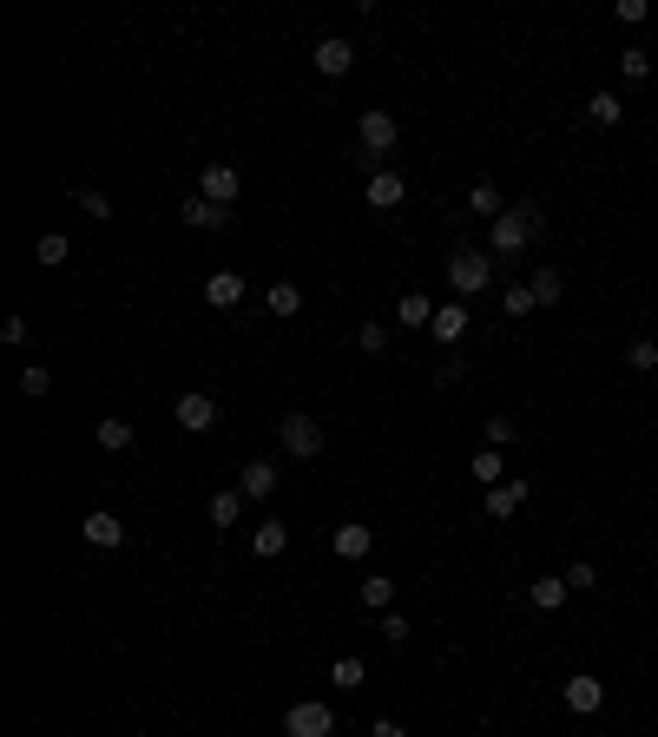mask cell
Here are the masks:
<instances>
[{
    "label": "cell",
    "mask_w": 658,
    "mask_h": 737,
    "mask_svg": "<svg viewBox=\"0 0 658 737\" xmlns=\"http://www.w3.org/2000/svg\"><path fill=\"white\" fill-rule=\"evenodd\" d=\"M619 73H626L632 86H639V79H652V53H645V47H626V53H619Z\"/></svg>",
    "instance_id": "cell-34"
},
{
    "label": "cell",
    "mask_w": 658,
    "mask_h": 737,
    "mask_svg": "<svg viewBox=\"0 0 658 737\" xmlns=\"http://www.w3.org/2000/svg\"><path fill=\"white\" fill-rule=\"evenodd\" d=\"M468 474H474L481 487H501V481H507V468H501V448H481V455L468 461Z\"/></svg>",
    "instance_id": "cell-24"
},
{
    "label": "cell",
    "mask_w": 658,
    "mask_h": 737,
    "mask_svg": "<svg viewBox=\"0 0 658 737\" xmlns=\"http://www.w3.org/2000/svg\"><path fill=\"white\" fill-rule=\"evenodd\" d=\"M172 422L185 428V435H211V428H218V402H211L204 389H185L172 402Z\"/></svg>",
    "instance_id": "cell-6"
},
{
    "label": "cell",
    "mask_w": 658,
    "mask_h": 737,
    "mask_svg": "<svg viewBox=\"0 0 658 737\" xmlns=\"http://www.w3.org/2000/svg\"><path fill=\"white\" fill-rule=\"evenodd\" d=\"M79 540H86V547H99V553H112L119 540H126V520L106 514V507H93V514L79 520Z\"/></svg>",
    "instance_id": "cell-8"
},
{
    "label": "cell",
    "mask_w": 658,
    "mask_h": 737,
    "mask_svg": "<svg viewBox=\"0 0 658 737\" xmlns=\"http://www.w3.org/2000/svg\"><path fill=\"white\" fill-rule=\"evenodd\" d=\"M47 389H53V369H40V362L20 369V395H47Z\"/></svg>",
    "instance_id": "cell-38"
},
{
    "label": "cell",
    "mask_w": 658,
    "mask_h": 737,
    "mask_svg": "<svg viewBox=\"0 0 658 737\" xmlns=\"http://www.w3.org/2000/svg\"><path fill=\"white\" fill-rule=\"evenodd\" d=\"M382 639H389V645H408V619H402V612H382Z\"/></svg>",
    "instance_id": "cell-39"
},
{
    "label": "cell",
    "mask_w": 658,
    "mask_h": 737,
    "mask_svg": "<svg viewBox=\"0 0 658 737\" xmlns=\"http://www.w3.org/2000/svg\"><path fill=\"white\" fill-rule=\"evenodd\" d=\"M507 441H520V422L514 415H494V422H487V448H507Z\"/></svg>",
    "instance_id": "cell-37"
},
{
    "label": "cell",
    "mask_w": 658,
    "mask_h": 737,
    "mask_svg": "<svg viewBox=\"0 0 658 737\" xmlns=\"http://www.w3.org/2000/svg\"><path fill=\"white\" fill-rule=\"evenodd\" d=\"M566 586H573V593H593V586H599V566L593 560H573V566H566Z\"/></svg>",
    "instance_id": "cell-35"
},
{
    "label": "cell",
    "mask_w": 658,
    "mask_h": 737,
    "mask_svg": "<svg viewBox=\"0 0 658 737\" xmlns=\"http://www.w3.org/2000/svg\"><path fill=\"white\" fill-rule=\"evenodd\" d=\"M566 593H573V586H566V573H540V580L527 586V599H533L540 612H560V606H566Z\"/></svg>",
    "instance_id": "cell-19"
},
{
    "label": "cell",
    "mask_w": 658,
    "mask_h": 737,
    "mask_svg": "<svg viewBox=\"0 0 658 737\" xmlns=\"http://www.w3.org/2000/svg\"><path fill=\"white\" fill-rule=\"evenodd\" d=\"M645 14H652V7H645V0H619V27H639Z\"/></svg>",
    "instance_id": "cell-40"
},
{
    "label": "cell",
    "mask_w": 658,
    "mask_h": 737,
    "mask_svg": "<svg viewBox=\"0 0 658 737\" xmlns=\"http://www.w3.org/2000/svg\"><path fill=\"white\" fill-rule=\"evenodd\" d=\"M362 678H369V665H362V659H336V665H329V685H343V691H356Z\"/></svg>",
    "instance_id": "cell-33"
},
{
    "label": "cell",
    "mask_w": 658,
    "mask_h": 737,
    "mask_svg": "<svg viewBox=\"0 0 658 737\" xmlns=\"http://www.w3.org/2000/svg\"><path fill=\"white\" fill-rule=\"evenodd\" d=\"M237 494H244V501H270V494H277V461H244V468H237Z\"/></svg>",
    "instance_id": "cell-11"
},
{
    "label": "cell",
    "mask_w": 658,
    "mask_h": 737,
    "mask_svg": "<svg viewBox=\"0 0 658 737\" xmlns=\"http://www.w3.org/2000/svg\"><path fill=\"white\" fill-rule=\"evenodd\" d=\"M626 369H639V376H652V369H658V343H652V336L626 343Z\"/></svg>",
    "instance_id": "cell-32"
},
{
    "label": "cell",
    "mask_w": 658,
    "mask_h": 737,
    "mask_svg": "<svg viewBox=\"0 0 658 737\" xmlns=\"http://www.w3.org/2000/svg\"><path fill=\"white\" fill-rule=\"evenodd\" d=\"M356 349H362V356H382V349H389V330H382V323H362V330H356Z\"/></svg>",
    "instance_id": "cell-36"
},
{
    "label": "cell",
    "mask_w": 658,
    "mask_h": 737,
    "mask_svg": "<svg viewBox=\"0 0 658 737\" xmlns=\"http://www.w3.org/2000/svg\"><path fill=\"white\" fill-rule=\"evenodd\" d=\"M395 323H402V330H428V323H435V303H428L422 290H408V297L395 303Z\"/></svg>",
    "instance_id": "cell-21"
},
{
    "label": "cell",
    "mask_w": 658,
    "mask_h": 737,
    "mask_svg": "<svg viewBox=\"0 0 658 737\" xmlns=\"http://www.w3.org/2000/svg\"><path fill=\"white\" fill-rule=\"evenodd\" d=\"M204 514H211V527H237V520H244V494H237V487H224V494H211V507H204Z\"/></svg>",
    "instance_id": "cell-22"
},
{
    "label": "cell",
    "mask_w": 658,
    "mask_h": 737,
    "mask_svg": "<svg viewBox=\"0 0 658 737\" xmlns=\"http://www.w3.org/2000/svg\"><path fill=\"white\" fill-rule=\"evenodd\" d=\"M540 231H547V211H540V204H507L501 218L487 224V257H520Z\"/></svg>",
    "instance_id": "cell-1"
},
{
    "label": "cell",
    "mask_w": 658,
    "mask_h": 737,
    "mask_svg": "<svg viewBox=\"0 0 658 737\" xmlns=\"http://www.w3.org/2000/svg\"><path fill=\"white\" fill-rule=\"evenodd\" d=\"M487 277H494V257H487V251H455V257H448V283H455L461 303H468L474 290H487Z\"/></svg>",
    "instance_id": "cell-4"
},
{
    "label": "cell",
    "mask_w": 658,
    "mask_h": 737,
    "mask_svg": "<svg viewBox=\"0 0 658 737\" xmlns=\"http://www.w3.org/2000/svg\"><path fill=\"white\" fill-rule=\"evenodd\" d=\"M237 191H244V178H237V165H224V158H211V165L198 172V198H211L218 211H231Z\"/></svg>",
    "instance_id": "cell-7"
},
{
    "label": "cell",
    "mask_w": 658,
    "mask_h": 737,
    "mask_svg": "<svg viewBox=\"0 0 658 737\" xmlns=\"http://www.w3.org/2000/svg\"><path fill=\"white\" fill-rule=\"evenodd\" d=\"M599 705H606V685H599L593 672H573V678H566V711H573V718H593Z\"/></svg>",
    "instance_id": "cell-10"
},
{
    "label": "cell",
    "mask_w": 658,
    "mask_h": 737,
    "mask_svg": "<svg viewBox=\"0 0 658 737\" xmlns=\"http://www.w3.org/2000/svg\"><path fill=\"white\" fill-rule=\"evenodd\" d=\"M310 60H316V73L343 79L349 66H356V40H343V33H329V40H316V47H310Z\"/></svg>",
    "instance_id": "cell-9"
},
{
    "label": "cell",
    "mask_w": 658,
    "mask_h": 737,
    "mask_svg": "<svg viewBox=\"0 0 658 737\" xmlns=\"http://www.w3.org/2000/svg\"><path fill=\"white\" fill-rule=\"evenodd\" d=\"M270 316H297L303 310V290H297V283H270Z\"/></svg>",
    "instance_id": "cell-28"
},
{
    "label": "cell",
    "mask_w": 658,
    "mask_h": 737,
    "mask_svg": "<svg viewBox=\"0 0 658 737\" xmlns=\"http://www.w3.org/2000/svg\"><path fill=\"white\" fill-rule=\"evenodd\" d=\"M501 310H507V316H533V310H540V297H533V283H507Z\"/></svg>",
    "instance_id": "cell-30"
},
{
    "label": "cell",
    "mask_w": 658,
    "mask_h": 737,
    "mask_svg": "<svg viewBox=\"0 0 658 737\" xmlns=\"http://www.w3.org/2000/svg\"><path fill=\"white\" fill-rule=\"evenodd\" d=\"M468 211H474V218H487V224H494V218H501V211H507L501 185H487V178H481V185L468 191Z\"/></svg>",
    "instance_id": "cell-23"
},
{
    "label": "cell",
    "mask_w": 658,
    "mask_h": 737,
    "mask_svg": "<svg viewBox=\"0 0 658 737\" xmlns=\"http://www.w3.org/2000/svg\"><path fill=\"white\" fill-rule=\"evenodd\" d=\"M33 257H40V264H47V270H60L66 257H73V244H66V231H47V237H40V244H33Z\"/></svg>",
    "instance_id": "cell-27"
},
{
    "label": "cell",
    "mask_w": 658,
    "mask_h": 737,
    "mask_svg": "<svg viewBox=\"0 0 658 737\" xmlns=\"http://www.w3.org/2000/svg\"><path fill=\"white\" fill-rule=\"evenodd\" d=\"M329 547H336V560H362V553L376 547V534H369L362 520H343V527L329 534Z\"/></svg>",
    "instance_id": "cell-17"
},
{
    "label": "cell",
    "mask_w": 658,
    "mask_h": 737,
    "mask_svg": "<svg viewBox=\"0 0 658 737\" xmlns=\"http://www.w3.org/2000/svg\"><path fill=\"white\" fill-rule=\"evenodd\" d=\"M283 547H290V527H283V520H257V527H251V553H257V560H277Z\"/></svg>",
    "instance_id": "cell-18"
},
{
    "label": "cell",
    "mask_w": 658,
    "mask_h": 737,
    "mask_svg": "<svg viewBox=\"0 0 658 737\" xmlns=\"http://www.w3.org/2000/svg\"><path fill=\"white\" fill-rule=\"evenodd\" d=\"M356 145H362V152H369V158H389L395 145H402V126H395V112L369 106V112H362V119H356Z\"/></svg>",
    "instance_id": "cell-2"
},
{
    "label": "cell",
    "mask_w": 658,
    "mask_h": 737,
    "mask_svg": "<svg viewBox=\"0 0 658 737\" xmlns=\"http://www.w3.org/2000/svg\"><path fill=\"white\" fill-rule=\"evenodd\" d=\"M329 731H336V711L323 698H297L283 711V737H329Z\"/></svg>",
    "instance_id": "cell-3"
},
{
    "label": "cell",
    "mask_w": 658,
    "mask_h": 737,
    "mask_svg": "<svg viewBox=\"0 0 658 737\" xmlns=\"http://www.w3.org/2000/svg\"><path fill=\"white\" fill-rule=\"evenodd\" d=\"M224 218H231V211H218V204L198 198V191L178 204V224H185V231H224Z\"/></svg>",
    "instance_id": "cell-12"
},
{
    "label": "cell",
    "mask_w": 658,
    "mask_h": 737,
    "mask_svg": "<svg viewBox=\"0 0 658 737\" xmlns=\"http://www.w3.org/2000/svg\"><path fill=\"white\" fill-rule=\"evenodd\" d=\"M277 441H283V455L310 461V455H323V422H316V415H283Z\"/></svg>",
    "instance_id": "cell-5"
},
{
    "label": "cell",
    "mask_w": 658,
    "mask_h": 737,
    "mask_svg": "<svg viewBox=\"0 0 658 737\" xmlns=\"http://www.w3.org/2000/svg\"><path fill=\"white\" fill-rule=\"evenodd\" d=\"M369 737H408V731H402L395 718H376V724H369Z\"/></svg>",
    "instance_id": "cell-42"
},
{
    "label": "cell",
    "mask_w": 658,
    "mask_h": 737,
    "mask_svg": "<svg viewBox=\"0 0 658 737\" xmlns=\"http://www.w3.org/2000/svg\"><path fill=\"white\" fill-rule=\"evenodd\" d=\"M204 303H211V310H237V303H244V277H237V270H211V277H204Z\"/></svg>",
    "instance_id": "cell-13"
},
{
    "label": "cell",
    "mask_w": 658,
    "mask_h": 737,
    "mask_svg": "<svg viewBox=\"0 0 658 737\" xmlns=\"http://www.w3.org/2000/svg\"><path fill=\"white\" fill-rule=\"evenodd\" d=\"M73 204H79V211H86L93 224H106V218H112V198H106V191H93V185H79V191H73Z\"/></svg>",
    "instance_id": "cell-29"
},
{
    "label": "cell",
    "mask_w": 658,
    "mask_h": 737,
    "mask_svg": "<svg viewBox=\"0 0 658 737\" xmlns=\"http://www.w3.org/2000/svg\"><path fill=\"white\" fill-rule=\"evenodd\" d=\"M362 606H369V612H389L395 606V580H382V573H376V580H362Z\"/></svg>",
    "instance_id": "cell-31"
},
{
    "label": "cell",
    "mask_w": 658,
    "mask_h": 737,
    "mask_svg": "<svg viewBox=\"0 0 658 737\" xmlns=\"http://www.w3.org/2000/svg\"><path fill=\"white\" fill-rule=\"evenodd\" d=\"M586 119H593V126H619L626 106H619V93H593V99H586Z\"/></svg>",
    "instance_id": "cell-25"
},
{
    "label": "cell",
    "mask_w": 658,
    "mask_h": 737,
    "mask_svg": "<svg viewBox=\"0 0 658 737\" xmlns=\"http://www.w3.org/2000/svg\"><path fill=\"white\" fill-rule=\"evenodd\" d=\"M428 336H435V343H461V336H468V303H435V323H428Z\"/></svg>",
    "instance_id": "cell-14"
},
{
    "label": "cell",
    "mask_w": 658,
    "mask_h": 737,
    "mask_svg": "<svg viewBox=\"0 0 658 737\" xmlns=\"http://www.w3.org/2000/svg\"><path fill=\"white\" fill-rule=\"evenodd\" d=\"M586 737H606V731H586Z\"/></svg>",
    "instance_id": "cell-43"
},
{
    "label": "cell",
    "mask_w": 658,
    "mask_h": 737,
    "mask_svg": "<svg viewBox=\"0 0 658 737\" xmlns=\"http://www.w3.org/2000/svg\"><path fill=\"white\" fill-rule=\"evenodd\" d=\"M0 336H7V343H27L33 323H27V316H7V323H0Z\"/></svg>",
    "instance_id": "cell-41"
},
{
    "label": "cell",
    "mask_w": 658,
    "mask_h": 737,
    "mask_svg": "<svg viewBox=\"0 0 658 737\" xmlns=\"http://www.w3.org/2000/svg\"><path fill=\"white\" fill-rule=\"evenodd\" d=\"M362 198H369V211H395V204L408 198V178H402V172H376Z\"/></svg>",
    "instance_id": "cell-16"
},
{
    "label": "cell",
    "mask_w": 658,
    "mask_h": 737,
    "mask_svg": "<svg viewBox=\"0 0 658 737\" xmlns=\"http://www.w3.org/2000/svg\"><path fill=\"white\" fill-rule=\"evenodd\" d=\"M93 441L106 448V455H126V448H132V422H126V415H106V422H93Z\"/></svg>",
    "instance_id": "cell-20"
},
{
    "label": "cell",
    "mask_w": 658,
    "mask_h": 737,
    "mask_svg": "<svg viewBox=\"0 0 658 737\" xmlns=\"http://www.w3.org/2000/svg\"><path fill=\"white\" fill-rule=\"evenodd\" d=\"M527 283H533V297H540V303H560V297H566V277H560L553 264H540Z\"/></svg>",
    "instance_id": "cell-26"
},
{
    "label": "cell",
    "mask_w": 658,
    "mask_h": 737,
    "mask_svg": "<svg viewBox=\"0 0 658 737\" xmlns=\"http://www.w3.org/2000/svg\"><path fill=\"white\" fill-rule=\"evenodd\" d=\"M533 487L527 481H501V487H487V520H514L520 507H527Z\"/></svg>",
    "instance_id": "cell-15"
}]
</instances>
